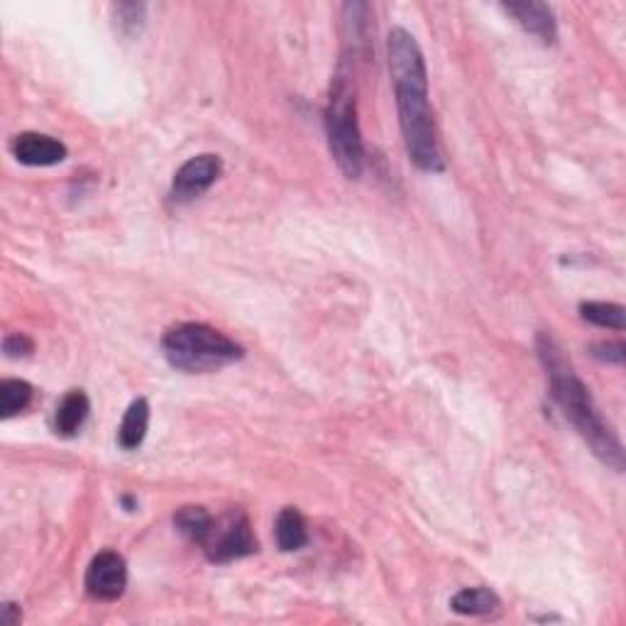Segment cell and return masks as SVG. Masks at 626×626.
<instances>
[{
  "label": "cell",
  "instance_id": "obj_1",
  "mask_svg": "<svg viewBox=\"0 0 626 626\" xmlns=\"http://www.w3.org/2000/svg\"><path fill=\"white\" fill-rule=\"evenodd\" d=\"M389 74L397 96L399 128H402L406 155L421 172L438 174L446 169L428 103V71L419 42L404 27H394L387 40Z\"/></svg>",
  "mask_w": 626,
  "mask_h": 626
},
{
  "label": "cell",
  "instance_id": "obj_2",
  "mask_svg": "<svg viewBox=\"0 0 626 626\" xmlns=\"http://www.w3.org/2000/svg\"><path fill=\"white\" fill-rule=\"evenodd\" d=\"M538 360L546 370L548 382H551V397L560 406L565 419L573 424L575 431L580 433L582 441L592 448V453L602 460L607 468L622 472L624 470V450L619 438L609 428L607 421L602 419L590 389L580 380L575 367L565 358L563 348L551 333H538L536 338Z\"/></svg>",
  "mask_w": 626,
  "mask_h": 626
},
{
  "label": "cell",
  "instance_id": "obj_3",
  "mask_svg": "<svg viewBox=\"0 0 626 626\" xmlns=\"http://www.w3.org/2000/svg\"><path fill=\"white\" fill-rule=\"evenodd\" d=\"M162 353L174 370L186 375H208L243 360L245 350L206 323H179L164 333Z\"/></svg>",
  "mask_w": 626,
  "mask_h": 626
},
{
  "label": "cell",
  "instance_id": "obj_4",
  "mask_svg": "<svg viewBox=\"0 0 626 626\" xmlns=\"http://www.w3.org/2000/svg\"><path fill=\"white\" fill-rule=\"evenodd\" d=\"M326 135L328 150L336 159L338 169L348 179H360L365 169V145L358 123V101H355L353 69L340 62L336 79L331 84L326 106Z\"/></svg>",
  "mask_w": 626,
  "mask_h": 626
},
{
  "label": "cell",
  "instance_id": "obj_5",
  "mask_svg": "<svg viewBox=\"0 0 626 626\" xmlns=\"http://www.w3.org/2000/svg\"><path fill=\"white\" fill-rule=\"evenodd\" d=\"M211 563H233L260 551L255 534H252L250 519L240 509H230L221 519L211 521V529L199 543Z\"/></svg>",
  "mask_w": 626,
  "mask_h": 626
},
{
  "label": "cell",
  "instance_id": "obj_6",
  "mask_svg": "<svg viewBox=\"0 0 626 626\" xmlns=\"http://www.w3.org/2000/svg\"><path fill=\"white\" fill-rule=\"evenodd\" d=\"M128 587V565L125 558L115 551H101L91 560L86 570V592L93 600L113 602L123 597Z\"/></svg>",
  "mask_w": 626,
  "mask_h": 626
},
{
  "label": "cell",
  "instance_id": "obj_7",
  "mask_svg": "<svg viewBox=\"0 0 626 626\" xmlns=\"http://www.w3.org/2000/svg\"><path fill=\"white\" fill-rule=\"evenodd\" d=\"M223 172V159L218 155H199L191 157L189 162H184L179 167V172L174 174L172 181V199L177 203H186L199 199L201 194H206L216 179Z\"/></svg>",
  "mask_w": 626,
  "mask_h": 626
},
{
  "label": "cell",
  "instance_id": "obj_8",
  "mask_svg": "<svg viewBox=\"0 0 626 626\" xmlns=\"http://www.w3.org/2000/svg\"><path fill=\"white\" fill-rule=\"evenodd\" d=\"M502 10L519 23L521 30L529 32L543 45H556L558 23L551 5L536 3V0H524V3H504Z\"/></svg>",
  "mask_w": 626,
  "mask_h": 626
},
{
  "label": "cell",
  "instance_id": "obj_9",
  "mask_svg": "<svg viewBox=\"0 0 626 626\" xmlns=\"http://www.w3.org/2000/svg\"><path fill=\"white\" fill-rule=\"evenodd\" d=\"M13 155L25 167H54L67 159V145L42 133H20L13 140Z\"/></svg>",
  "mask_w": 626,
  "mask_h": 626
},
{
  "label": "cell",
  "instance_id": "obj_10",
  "mask_svg": "<svg viewBox=\"0 0 626 626\" xmlns=\"http://www.w3.org/2000/svg\"><path fill=\"white\" fill-rule=\"evenodd\" d=\"M91 411V402L86 397L84 389H71L64 394V399L57 406V414H54V431L59 436L71 438L79 433V428L86 424Z\"/></svg>",
  "mask_w": 626,
  "mask_h": 626
},
{
  "label": "cell",
  "instance_id": "obj_11",
  "mask_svg": "<svg viewBox=\"0 0 626 626\" xmlns=\"http://www.w3.org/2000/svg\"><path fill=\"white\" fill-rule=\"evenodd\" d=\"M147 428H150V404L147 399H135L128 406L123 416V424L118 428V443L123 450H135L142 446L147 436Z\"/></svg>",
  "mask_w": 626,
  "mask_h": 626
},
{
  "label": "cell",
  "instance_id": "obj_12",
  "mask_svg": "<svg viewBox=\"0 0 626 626\" xmlns=\"http://www.w3.org/2000/svg\"><path fill=\"white\" fill-rule=\"evenodd\" d=\"M274 536H277V546L284 553L301 551L309 543V531H306V521L299 509L284 507L279 512L277 524H274Z\"/></svg>",
  "mask_w": 626,
  "mask_h": 626
},
{
  "label": "cell",
  "instance_id": "obj_13",
  "mask_svg": "<svg viewBox=\"0 0 626 626\" xmlns=\"http://www.w3.org/2000/svg\"><path fill=\"white\" fill-rule=\"evenodd\" d=\"M499 604H502L499 597L487 587H465L458 595H453L450 609L463 617H487V614L497 612Z\"/></svg>",
  "mask_w": 626,
  "mask_h": 626
},
{
  "label": "cell",
  "instance_id": "obj_14",
  "mask_svg": "<svg viewBox=\"0 0 626 626\" xmlns=\"http://www.w3.org/2000/svg\"><path fill=\"white\" fill-rule=\"evenodd\" d=\"M35 389L25 380H3L0 382V416L13 419L15 414L25 411L30 406Z\"/></svg>",
  "mask_w": 626,
  "mask_h": 626
},
{
  "label": "cell",
  "instance_id": "obj_15",
  "mask_svg": "<svg viewBox=\"0 0 626 626\" xmlns=\"http://www.w3.org/2000/svg\"><path fill=\"white\" fill-rule=\"evenodd\" d=\"M580 313L585 321L595 323L600 328H612V331H624L626 311L619 304H607V301H585L580 304Z\"/></svg>",
  "mask_w": 626,
  "mask_h": 626
},
{
  "label": "cell",
  "instance_id": "obj_16",
  "mask_svg": "<svg viewBox=\"0 0 626 626\" xmlns=\"http://www.w3.org/2000/svg\"><path fill=\"white\" fill-rule=\"evenodd\" d=\"M213 516L208 514L206 507H181L174 514V526L179 529V534H184L189 541L201 543L206 538L208 529H211Z\"/></svg>",
  "mask_w": 626,
  "mask_h": 626
},
{
  "label": "cell",
  "instance_id": "obj_17",
  "mask_svg": "<svg viewBox=\"0 0 626 626\" xmlns=\"http://www.w3.org/2000/svg\"><path fill=\"white\" fill-rule=\"evenodd\" d=\"M145 5L142 3H118L113 5V15H115V25H118L120 32L125 35H133L145 23Z\"/></svg>",
  "mask_w": 626,
  "mask_h": 626
},
{
  "label": "cell",
  "instance_id": "obj_18",
  "mask_svg": "<svg viewBox=\"0 0 626 626\" xmlns=\"http://www.w3.org/2000/svg\"><path fill=\"white\" fill-rule=\"evenodd\" d=\"M3 350L8 358L18 360V358H27V355H32L35 343H32V338H27L25 333H10V336L3 340Z\"/></svg>",
  "mask_w": 626,
  "mask_h": 626
},
{
  "label": "cell",
  "instance_id": "obj_19",
  "mask_svg": "<svg viewBox=\"0 0 626 626\" xmlns=\"http://www.w3.org/2000/svg\"><path fill=\"white\" fill-rule=\"evenodd\" d=\"M592 355H595L597 360L609 362V365H624L626 348L624 343H600L592 348Z\"/></svg>",
  "mask_w": 626,
  "mask_h": 626
},
{
  "label": "cell",
  "instance_id": "obj_20",
  "mask_svg": "<svg viewBox=\"0 0 626 626\" xmlns=\"http://www.w3.org/2000/svg\"><path fill=\"white\" fill-rule=\"evenodd\" d=\"M20 619H23L20 604L5 602L3 609H0V622H3L5 626H15V624H20Z\"/></svg>",
  "mask_w": 626,
  "mask_h": 626
}]
</instances>
